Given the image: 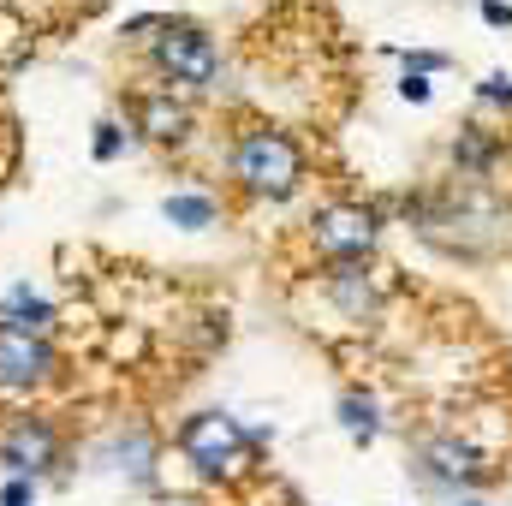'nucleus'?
Listing matches in <instances>:
<instances>
[{"mask_svg":"<svg viewBox=\"0 0 512 506\" xmlns=\"http://www.w3.org/2000/svg\"><path fill=\"white\" fill-rule=\"evenodd\" d=\"M227 179L239 185V197L256 203H286L304 191L310 179V155L304 143L286 126H268V120H245L227 143Z\"/></svg>","mask_w":512,"mask_h":506,"instance_id":"obj_1","label":"nucleus"},{"mask_svg":"<svg viewBox=\"0 0 512 506\" xmlns=\"http://www.w3.org/2000/svg\"><path fill=\"white\" fill-rule=\"evenodd\" d=\"M274 435L268 429H245L233 411H221V405H209V411H191L179 429H173V447H179V459L203 477V483H245L256 471V453L268 447Z\"/></svg>","mask_w":512,"mask_h":506,"instance_id":"obj_2","label":"nucleus"},{"mask_svg":"<svg viewBox=\"0 0 512 506\" xmlns=\"http://www.w3.org/2000/svg\"><path fill=\"white\" fill-rule=\"evenodd\" d=\"M143 72L155 78V90L203 96L221 78V42L209 24H197L185 12H161V24L143 36Z\"/></svg>","mask_w":512,"mask_h":506,"instance_id":"obj_3","label":"nucleus"},{"mask_svg":"<svg viewBox=\"0 0 512 506\" xmlns=\"http://www.w3.org/2000/svg\"><path fill=\"white\" fill-rule=\"evenodd\" d=\"M304 245L322 256L328 268L334 262H370L376 245H382V209L376 203H358V197L316 203V215L304 221Z\"/></svg>","mask_w":512,"mask_h":506,"instance_id":"obj_4","label":"nucleus"},{"mask_svg":"<svg viewBox=\"0 0 512 506\" xmlns=\"http://www.w3.org/2000/svg\"><path fill=\"white\" fill-rule=\"evenodd\" d=\"M60 465H66V429L48 411H18L0 423V471L6 477L48 483V477H60Z\"/></svg>","mask_w":512,"mask_h":506,"instance_id":"obj_5","label":"nucleus"},{"mask_svg":"<svg viewBox=\"0 0 512 506\" xmlns=\"http://www.w3.org/2000/svg\"><path fill=\"white\" fill-rule=\"evenodd\" d=\"M66 376V358L48 334H18V328H0V393L12 399H36L48 387H60Z\"/></svg>","mask_w":512,"mask_h":506,"instance_id":"obj_6","label":"nucleus"},{"mask_svg":"<svg viewBox=\"0 0 512 506\" xmlns=\"http://www.w3.org/2000/svg\"><path fill=\"white\" fill-rule=\"evenodd\" d=\"M90 465L120 477L126 489H155L161 483V441H155L149 423H120L90 447Z\"/></svg>","mask_w":512,"mask_h":506,"instance_id":"obj_7","label":"nucleus"},{"mask_svg":"<svg viewBox=\"0 0 512 506\" xmlns=\"http://www.w3.org/2000/svg\"><path fill=\"white\" fill-rule=\"evenodd\" d=\"M131 131L149 137V143H161V149H185L197 137V108H191V96L149 84V90L131 96Z\"/></svg>","mask_w":512,"mask_h":506,"instance_id":"obj_8","label":"nucleus"},{"mask_svg":"<svg viewBox=\"0 0 512 506\" xmlns=\"http://www.w3.org/2000/svg\"><path fill=\"white\" fill-rule=\"evenodd\" d=\"M417 471H423L429 483H447V489H477V483L495 477L489 459H483L471 441H459V435H429V441H417Z\"/></svg>","mask_w":512,"mask_h":506,"instance_id":"obj_9","label":"nucleus"},{"mask_svg":"<svg viewBox=\"0 0 512 506\" xmlns=\"http://www.w3.org/2000/svg\"><path fill=\"white\" fill-rule=\"evenodd\" d=\"M322 292L334 298V310L346 322H376L382 316V280H376L370 262H334L322 274Z\"/></svg>","mask_w":512,"mask_h":506,"instance_id":"obj_10","label":"nucleus"},{"mask_svg":"<svg viewBox=\"0 0 512 506\" xmlns=\"http://www.w3.org/2000/svg\"><path fill=\"white\" fill-rule=\"evenodd\" d=\"M0 328H18V334H48V340H54V328H60V304H54L42 286L18 280V286H6V298H0Z\"/></svg>","mask_w":512,"mask_h":506,"instance_id":"obj_11","label":"nucleus"},{"mask_svg":"<svg viewBox=\"0 0 512 506\" xmlns=\"http://www.w3.org/2000/svg\"><path fill=\"white\" fill-rule=\"evenodd\" d=\"M161 215H167V227H179V233H209V227L221 221V203H215L209 191H197V185H179V191L161 197Z\"/></svg>","mask_w":512,"mask_h":506,"instance_id":"obj_12","label":"nucleus"},{"mask_svg":"<svg viewBox=\"0 0 512 506\" xmlns=\"http://www.w3.org/2000/svg\"><path fill=\"white\" fill-rule=\"evenodd\" d=\"M334 417H340V429H346L358 447H376V435H382V399H376L370 387H346V393L334 399Z\"/></svg>","mask_w":512,"mask_h":506,"instance_id":"obj_13","label":"nucleus"},{"mask_svg":"<svg viewBox=\"0 0 512 506\" xmlns=\"http://www.w3.org/2000/svg\"><path fill=\"white\" fill-rule=\"evenodd\" d=\"M495 155H501V137H495V131L465 126L459 137H453V167H459V173H489Z\"/></svg>","mask_w":512,"mask_h":506,"instance_id":"obj_14","label":"nucleus"},{"mask_svg":"<svg viewBox=\"0 0 512 506\" xmlns=\"http://www.w3.org/2000/svg\"><path fill=\"white\" fill-rule=\"evenodd\" d=\"M126 143H131V131H126V120H114V114L90 126V155H96L102 167H108V161H120V155H126Z\"/></svg>","mask_w":512,"mask_h":506,"instance_id":"obj_15","label":"nucleus"},{"mask_svg":"<svg viewBox=\"0 0 512 506\" xmlns=\"http://www.w3.org/2000/svg\"><path fill=\"white\" fill-rule=\"evenodd\" d=\"M42 495V483H30V477H0V506H36Z\"/></svg>","mask_w":512,"mask_h":506,"instance_id":"obj_16","label":"nucleus"},{"mask_svg":"<svg viewBox=\"0 0 512 506\" xmlns=\"http://www.w3.org/2000/svg\"><path fill=\"white\" fill-rule=\"evenodd\" d=\"M393 60H405V72H441L447 66V54H429V48H393Z\"/></svg>","mask_w":512,"mask_h":506,"instance_id":"obj_17","label":"nucleus"},{"mask_svg":"<svg viewBox=\"0 0 512 506\" xmlns=\"http://www.w3.org/2000/svg\"><path fill=\"white\" fill-rule=\"evenodd\" d=\"M477 96H483L489 108H512V72H489V78L477 84Z\"/></svg>","mask_w":512,"mask_h":506,"instance_id":"obj_18","label":"nucleus"},{"mask_svg":"<svg viewBox=\"0 0 512 506\" xmlns=\"http://www.w3.org/2000/svg\"><path fill=\"white\" fill-rule=\"evenodd\" d=\"M399 96H405L411 108H423V102H429L435 90H429V78H423V72H405V78H399Z\"/></svg>","mask_w":512,"mask_h":506,"instance_id":"obj_19","label":"nucleus"},{"mask_svg":"<svg viewBox=\"0 0 512 506\" xmlns=\"http://www.w3.org/2000/svg\"><path fill=\"white\" fill-rule=\"evenodd\" d=\"M155 24H161V12H137V18H126V24H120V36H126V42H143Z\"/></svg>","mask_w":512,"mask_h":506,"instance_id":"obj_20","label":"nucleus"},{"mask_svg":"<svg viewBox=\"0 0 512 506\" xmlns=\"http://www.w3.org/2000/svg\"><path fill=\"white\" fill-rule=\"evenodd\" d=\"M483 24H495V30H501V24H512V6H501V0H483Z\"/></svg>","mask_w":512,"mask_h":506,"instance_id":"obj_21","label":"nucleus"},{"mask_svg":"<svg viewBox=\"0 0 512 506\" xmlns=\"http://www.w3.org/2000/svg\"><path fill=\"white\" fill-rule=\"evenodd\" d=\"M459 506H483V501H459Z\"/></svg>","mask_w":512,"mask_h":506,"instance_id":"obj_22","label":"nucleus"},{"mask_svg":"<svg viewBox=\"0 0 512 506\" xmlns=\"http://www.w3.org/2000/svg\"><path fill=\"white\" fill-rule=\"evenodd\" d=\"M179 506H191V501H179Z\"/></svg>","mask_w":512,"mask_h":506,"instance_id":"obj_23","label":"nucleus"}]
</instances>
